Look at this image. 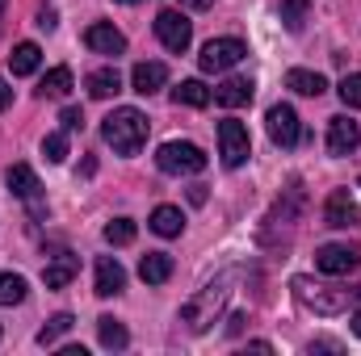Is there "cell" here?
Wrapping results in <instances>:
<instances>
[{
	"label": "cell",
	"instance_id": "obj_1",
	"mask_svg": "<svg viewBox=\"0 0 361 356\" xmlns=\"http://www.w3.org/2000/svg\"><path fill=\"white\" fill-rule=\"evenodd\" d=\"M101 139H105L118 155H139L143 143H147V117H143L135 105H122V109H114V113L101 122Z\"/></svg>",
	"mask_w": 361,
	"mask_h": 356
},
{
	"label": "cell",
	"instance_id": "obj_2",
	"mask_svg": "<svg viewBox=\"0 0 361 356\" xmlns=\"http://www.w3.org/2000/svg\"><path fill=\"white\" fill-rule=\"evenodd\" d=\"M227 293H231V272H223L219 281H210L202 293H193L185 306H180V323L193 331V336H202V331H210L214 327V319L223 314V306H227Z\"/></svg>",
	"mask_w": 361,
	"mask_h": 356
},
{
	"label": "cell",
	"instance_id": "obj_3",
	"mask_svg": "<svg viewBox=\"0 0 361 356\" xmlns=\"http://www.w3.org/2000/svg\"><path fill=\"white\" fill-rule=\"evenodd\" d=\"M290 285H294V298H298L307 310H315V314H341V310H349V302H353L349 289H341V285H315L311 276H294Z\"/></svg>",
	"mask_w": 361,
	"mask_h": 356
},
{
	"label": "cell",
	"instance_id": "obj_4",
	"mask_svg": "<svg viewBox=\"0 0 361 356\" xmlns=\"http://www.w3.org/2000/svg\"><path fill=\"white\" fill-rule=\"evenodd\" d=\"M156 168L169 172V177H193L206 168V151L197 143H185V139H173L156 151Z\"/></svg>",
	"mask_w": 361,
	"mask_h": 356
},
{
	"label": "cell",
	"instance_id": "obj_5",
	"mask_svg": "<svg viewBox=\"0 0 361 356\" xmlns=\"http://www.w3.org/2000/svg\"><path fill=\"white\" fill-rule=\"evenodd\" d=\"M219 155H223L227 168H244V164H248L252 139H248V126H244V122H235V117L219 122Z\"/></svg>",
	"mask_w": 361,
	"mask_h": 356
},
{
	"label": "cell",
	"instance_id": "obj_6",
	"mask_svg": "<svg viewBox=\"0 0 361 356\" xmlns=\"http://www.w3.org/2000/svg\"><path fill=\"white\" fill-rule=\"evenodd\" d=\"M156 38L164 42V51L185 55V51H189V42H193V21H189L180 8H164V13L156 17Z\"/></svg>",
	"mask_w": 361,
	"mask_h": 356
},
{
	"label": "cell",
	"instance_id": "obj_7",
	"mask_svg": "<svg viewBox=\"0 0 361 356\" xmlns=\"http://www.w3.org/2000/svg\"><path fill=\"white\" fill-rule=\"evenodd\" d=\"M244 55H248V46H244L240 38H210V42L202 46L197 63H202V72H227V68H235Z\"/></svg>",
	"mask_w": 361,
	"mask_h": 356
},
{
	"label": "cell",
	"instance_id": "obj_8",
	"mask_svg": "<svg viewBox=\"0 0 361 356\" xmlns=\"http://www.w3.org/2000/svg\"><path fill=\"white\" fill-rule=\"evenodd\" d=\"M265 130H269V143L273 147H281V151H290V147L302 139L298 113H294L290 105H269V113H265Z\"/></svg>",
	"mask_w": 361,
	"mask_h": 356
},
{
	"label": "cell",
	"instance_id": "obj_9",
	"mask_svg": "<svg viewBox=\"0 0 361 356\" xmlns=\"http://www.w3.org/2000/svg\"><path fill=\"white\" fill-rule=\"evenodd\" d=\"M357 265H361V252L353 243H324V248L315 252V268H319L324 276H349Z\"/></svg>",
	"mask_w": 361,
	"mask_h": 356
},
{
	"label": "cell",
	"instance_id": "obj_10",
	"mask_svg": "<svg viewBox=\"0 0 361 356\" xmlns=\"http://www.w3.org/2000/svg\"><path fill=\"white\" fill-rule=\"evenodd\" d=\"M85 46H89L92 55H122L126 51V34L122 30H114L109 21H92L89 30H85Z\"/></svg>",
	"mask_w": 361,
	"mask_h": 356
},
{
	"label": "cell",
	"instance_id": "obj_11",
	"mask_svg": "<svg viewBox=\"0 0 361 356\" xmlns=\"http://www.w3.org/2000/svg\"><path fill=\"white\" fill-rule=\"evenodd\" d=\"M361 147V126L353 117H332L328 126V155H353Z\"/></svg>",
	"mask_w": 361,
	"mask_h": 356
},
{
	"label": "cell",
	"instance_id": "obj_12",
	"mask_svg": "<svg viewBox=\"0 0 361 356\" xmlns=\"http://www.w3.org/2000/svg\"><path fill=\"white\" fill-rule=\"evenodd\" d=\"M92 289L101 298H114V293L126 289V268L118 265V256H97V281H92Z\"/></svg>",
	"mask_w": 361,
	"mask_h": 356
},
{
	"label": "cell",
	"instance_id": "obj_13",
	"mask_svg": "<svg viewBox=\"0 0 361 356\" xmlns=\"http://www.w3.org/2000/svg\"><path fill=\"white\" fill-rule=\"evenodd\" d=\"M324 222H328V227H353V222H357V205H353L349 189H336V193L328 197V205H324Z\"/></svg>",
	"mask_w": 361,
	"mask_h": 356
},
{
	"label": "cell",
	"instance_id": "obj_14",
	"mask_svg": "<svg viewBox=\"0 0 361 356\" xmlns=\"http://www.w3.org/2000/svg\"><path fill=\"white\" fill-rule=\"evenodd\" d=\"M164 80H169V68L164 63H135V72H130V89L143 92V96H152V92L164 89Z\"/></svg>",
	"mask_w": 361,
	"mask_h": 356
},
{
	"label": "cell",
	"instance_id": "obj_15",
	"mask_svg": "<svg viewBox=\"0 0 361 356\" xmlns=\"http://www.w3.org/2000/svg\"><path fill=\"white\" fill-rule=\"evenodd\" d=\"M4 184H8V193L21 197V201H38V189H42L30 164H13V168L4 172Z\"/></svg>",
	"mask_w": 361,
	"mask_h": 356
},
{
	"label": "cell",
	"instance_id": "obj_16",
	"mask_svg": "<svg viewBox=\"0 0 361 356\" xmlns=\"http://www.w3.org/2000/svg\"><path fill=\"white\" fill-rule=\"evenodd\" d=\"M252 92H257V84H252V80L231 76V80H223V84L214 89V101H219L223 109H240V105H248V101H252Z\"/></svg>",
	"mask_w": 361,
	"mask_h": 356
},
{
	"label": "cell",
	"instance_id": "obj_17",
	"mask_svg": "<svg viewBox=\"0 0 361 356\" xmlns=\"http://www.w3.org/2000/svg\"><path fill=\"white\" fill-rule=\"evenodd\" d=\"M147 227H152L160 239H177L180 231H185V214H180V205H156Z\"/></svg>",
	"mask_w": 361,
	"mask_h": 356
},
{
	"label": "cell",
	"instance_id": "obj_18",
	"mask_svg": "<svg viewBox=\"0 0 361 356\" xmlns=\"http://www.w3.org/2000/svg\"><path fill=\"white\" fill-rule=\"evenodd\" d=\"M38 63H42L38 42H17V46H13V55H8V72H13V76H34V72H38Z\"/></svg>",
	"mask_w": 361,
	"mask_h": 356
},
{
	"label": "cell",
	"instance_id": "obj_19",
	"mask_svg": "<svg viewBox=\"0 0 361 356\" xmlns=\"http://www.w3.org/2000/svg\"><path fill=\"white\" fill-rule=\"evenodd\" d=\"M139 276H143L147 285H164V281L173 276V256H169V252H147V256L139 260Z\"/></svg>",
	"mask_w": 361,
	"mask_h": 356
},
{
	"label": "cell",
	"instance_id": "obj_20",
	"mask_svg": "<svg viewBox=\"0 0 361 356\" xmlns=\"http://www.w3.org/2000/svg\"><path fill=\"white\" fill-rule=\"evenodd\" d=\"M85 89H89V96H97V101H105V96L122 92V76H118V68H97V72H89Z\"/></svg>",
	"mask_w": 361,
	"mask_h": 356
},
{
	"label": "cell",
	"instance_id": "obj_21",
	"mask_svg": "<svg viewBox=\"0 0 361 356\" xmlns=\"http://www.w3.org/2000/svg\"><path fill=\"white\" fill-rule=\"evenodd\" d=\"M76 256H68V252H63V256H55V260H51V265L42 268V281H47V289H63V285H72V276H76Z\"/></svg>",
	"mask_w": 361,
	"mask_h": 356
},
{
	"label": "cell",
	"instance_id": "obj_22",
	"mask_svg": "<svg viewBox=\"0 0 361 356\" xmlns=\"http://www.w3.org/2000/svg\"><path fill=\"white\" fill-rule=\"evenodd\" d=\"M173 101L177 105H189V109H206L214 101V89H206L202 80H180L177 89H173Z\"/></svg>",
	"mask_w": 361,
	"mask_h": 356
},
{
	"label": "cell",
	"instance_id": "obj_23",
	"mask_svg": "<svg viewBox=\"0 0 361 356\" xmlns=\"http://www.w3.org/2000/svg\"><path fill=\"white\" fill-rule=\"evenodd\" d=\"M286 89H294L298 96H319V92L328 89V80H324L319 72H307V68H294V72H286Z\"/></svg>",
	"mask_w": 361,
	"mask_h": 356
},
{
	"label": "cell",
	"instance_id": "obj_24",
	"mask_svg": "<svg viewBox=\"0 0 361 356\" xmlns=\"http://www.w3.org/2000/svg\"><path fill=\"white\" fill-rule=\"evenodd\" d=\"M72 92V68H51L42 80H38V96H51V101H63Z\"/></svg>",
	"mask_w": 361,
	"mask_h": 356
},
{
	"label": "cell",
	"instance_id": "obj_25",
	"mask_svg": "<svg viewBox=\"0 0 361 356\" xmlns=\"http://www.w3.org/2000/svg\"><path fill=\"white\" fill-rule=\"evenodd\" d=\"M97 336H101V348H109V352H122L126 344H130V336H126V327L118 323V319H97Z\"/></svg>",
	"mask_w": 361,
	"mask_h": 356
},
{
	"label": "cell",
	"instance_id": "obj_26",
	"mask_svg": "<svg viewBox=\"0 0 361 356\" xmlns=\"http://www.w3.org/2000/svg\"><path fill=\"white\" fill-rule=\"evenodd\" d=\"M25 293H30L25 276H17V272H0V306H17V302H25Z\"/></svg>",
	"mask_w": 361,
	"mask_h": 356
},
{
	"label": "cell",
	"instance_id": "obj_27",
	"mask_svg": "<svg viewBox=\"0 0 361 356\" xmlns=\"http://www.w3.org/2000/svg\"><path fill=\"white\" fill-rule=\"evenodd\" d=\"M135 235H139L135 218H114V222H105V243H114V248H126V243H135Z\"/></svg>",
	"mask_w": 361,
	"mask_h": 356
},
{
	"label": "cell",
	"instance_id": "obj_28",
	"mask_svg": "<svg viewBox=\"0 0 361 356\" xmlns=\"http://www.w3.org/2000/svg\"><path fill=\"white\" fill-rule=\"evenodd\" d=\"M72 327H76V319H72V314L63 310V314H55V319H51V323H47L42 331H38V344H42V348H51V344H55L59 336H68Z\"/></svg>",
	"mask_w": 361,
	"mask_h": 356
},
{
	"label": "cell",
	"instance_id": "obj_29",
	"mask_svg": "<svg viewBox=\"0 0 361 356\" xmlns=\"http://www.w3.org/2000/svg\"><path fill=\"white\" fill-rule=\"evenodd\" d=\"M307 0H281V21H286V30L290 34H298L302 25H307Z\"/></svg>",
	"mask_w": 361,
	"mask_h": 356
},
{
	"label": "cell",
	"instance_id": "obj_30",
	"mask_svg": "<svg viewBox=\"0 0 361 356\" xmlns=\"http://www.w3.org/2000/svg\"><path fill=\"white\" fill-rule=\"evenodd\" d=\"M42 155H47L51 164H63V160H68V134H63V130L47 134V139H42Z\"/></svg>",
	"mask_w": 361,
	"mask_h": 356
},
{
	"label": "cell",
	"instance_id": "obj_31",
	"mask_svg": "<svg viewBox=\"0 0 361 356\" xmlns=\"http://www.w3.org/2000/svg\"><path fill=\"white\" fill-rule=\"evenodd\" d=\"M341 101H345V105H349V109H361V72H353V76H345V80H341Z\"/></svg>",
	"mask_w": 361,
	"mask_h": 356
},
{
	"label": "cell",
	"instance_id": "obj_32",
	"mask_svg": "<svg viewBox=\"0 0 361 356\" xmlns=\"http://www.w3.org/2000/svg\"><path fill=\"white\" fill-rule=\"evenodd\" d=\"M34 25H38V30H47V34H51V30H55V25H59V13H55V8H51V4H42V8H38V13H34Z\"/></svg>",
	"mask_w": 361,
	"mask_h": 356
},
{
	"label": "cell",
	"instance_id": "obj_33",
	"mask_svg": "<svg viewBox=\"0 0 361 356\" xmlns=\"http://www.w3.org/2000/svg\"><path fill=\"white\" fill-rule=\"evenodd\" d=\"M59 122H63V130H80V126H85V113H80L76 105H68V109L59 113Z\"/></svg>",
	"mask_w": 361,
	"mask_h": 356
},
{
	"label": "cell",
	"instance_id": "obj_34",
	"mask_svg": "<svg viewBox=\"0 0 361 356\" xmlns=\"http://www.w3.org/2000/svg\"><path fill=\"white\" fill-rule=\"evenodd\" d=\"M8 105H13V89H8V80L0 76V113H4Z\"/></svg>",
	"mask_w": 361,
	"mask_h": 356
},
{
	"label": "cell",
	"instance_id": "obj_35",
	"mask_svg": "<svg viewBox=\"0 0 361 356\" xmlns=\"http://www.w3.org/2000/svg\"><path fill=\"white\" fill-rule=\"evenodd\" d=\"M177 4H180V8H193V13H206L214 0H177Z\"/></svg>",
	"mask_w": 361,
	"mask_h": 356
},
{
	"label": "cell",
	"instance_id": "obj_36",
	"mask_svg": "<svg viewBox=\"0 0 361 356\" xmlns=\"http://www.w3.org/2000/svg\"><path fill=\"white\" fill-rule=\"evenodd\" d=\"M189 201H193V205H202V201H206V189H202V184H193V189H189Z\"/></svg>",
	"mask_w": 361,
	"mask_h": 356
},
{
	"label": "cell",
	"instance_id": "obj_37",
	"mask_svg": "<svg viewBox=\"0 0 361 356\" xmlns=\"http://www.w3.org/2000/svg\"><path fill=\"white\" fill-rule=\"evenodd\" d=\"M353 336H361V302H357V310H353Z\"/></svg>",
	"mask_w": 361,
	"mask_h": 356
},
{
	"label": "cell",
	"instance_id": "obj_38",
	"mask_svg": "<svg viewBox=\"0 0 361 356\" xmlns=\"http://www.w3.org/2000/svg\"><path fill=\"white\" fill-rule=\"evenodd\" d=\"M4 4H8V0H0V30H4Z\"/></svg>",
	"mask_w": 361,
	"mask_h": 356
},
{
	"label": "cell",
	"instance_id": "obj_39",
	"mask_svg": "<svg viewBox=\"0 0 361 356\" xmlns=\"http://www.w3.org/2000/svg\"><path fill=\"white\" fill-rule=\"evenodd\" d=\"M118 4H139V0H118Z\"/></svg>",
	"mask_w": 361,
	"mask_h": 356
},
{
	"label": "cell",
	"instance_id": "obj_40",
	"mask_svg": "<svg viewBox=\"0 0 361 356\" xmlns=\"http://www.w3.org/2000/svg\"><path fill=\"white\" fill-rule=\"evenodd\" d=\"M0 336H4V327H0Z\"/></svg>",
	"mask_w": 361,
	"mask_h": 356
},
{
	"label": "cell",
	"instance_id": "obj_41",
	"mask_svg": "<svg viewBox=\"0 0 361 356\" xmlns=\"http://www.w3.org/2000/svg\"><path fill=\"white\" fill-rule=\"evenodd\" d=\"M357 189H361V180H357Z\"/></svg>",
	"mask_w": 361,
	"mask_h": 356
}]
</instances>
